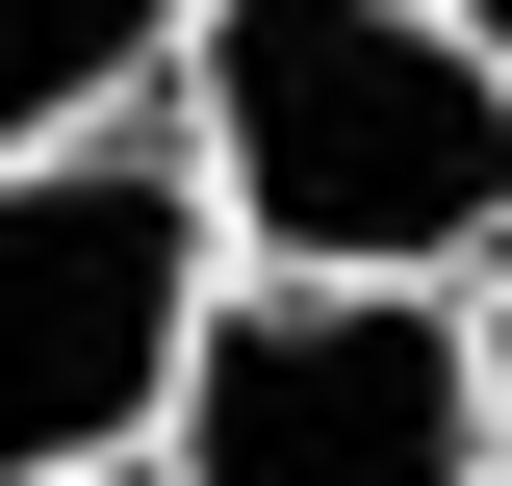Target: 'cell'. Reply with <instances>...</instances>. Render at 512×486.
Listing matches in <instances>:
<instances>
[{
    "label": "cell",
    "mask_w": 512,
    "mask_h": 486,
    "mask_svg": "<svg viewBox=\"0 0 512 486\" xmlns=\"http://www.w3.org/2000/svg\"><path fill=\"white\" fill-rule=\"evenodd\" d=\"M180 486H487V282H359V256H231L154 384Z\"/></svg>",
    "instance_id": "obj_2"
},
{
    "label": "cell",
    "mask_w": 512,
    "mask_h": 486,
    "mask_svg": "<svg viewBox=\"0 0 512 486\" xmlns=\"http://www.w3.org/2000/svg\"><path fill=\"white\" fill-rule=\"evenodd\" d=\"M180 154L231 205V256H359V282L512 256V52H461L436 0H205Z\"/></svg>",
    "instance_id": "obj_1"
},
{
    "label": "cell",
    "mask_w": 512,
    "mask_h": 486,
    "mask_svg": "<svg viewBox=\"0 0 512 486\" xmlns=\"http://www.w3.org/2000/svg\"><path fill=\"white\" fill-rule=\"evenodd\" d=\"M205 0H0V154H52V128H128L180 77Z\"/></svg>",
    "instance_id": "obj_4"
},
{
    "label": "cell",
    "mask_w": 512,
    "mask_h": 486,
    "mask_svg": "<svg viewBox=\"0 0 512 486\" xmlns=\"http://www.w3.org/2000/svg\"><path fill=\"white\" fill-rule=\"evenodd\" d=\"M205 282H231L205 154H154V128H52V154H0V486L154 435Z\"/></svg>",
    "instance_id": "obj_3"
},
{
    "label": "cell",
    "mask_w": 512,
    "mask_h": 486,
    "mask_svg": "<svg viewBox=\"0 0 512 486\" xmlns=\"http://www.w3.org/2000/svg\"><path fill=\"white\" fill-rule=\"evenodd\" d=\"M487 486H512V282H487Z\"/></svg>",
    "instance_id": "obj_5"
},
{
    "label": "cell",
    "mask_w": 512,
    "mask_h": 486,
    "mask_svg": "<svg viewBox=\"0 0 512 486\" xmlns=\"http://www.w3.org/2000/svg\"><path fill=\"white\" fill-rule=\"evenodd\" d=\"M436 26H461V52H512V0H436Z\"/></svg>",
    "instance_id": "obj_7"
},
{
    "label": "cell",
    "mask_w": 512,
    "mask_h": 486,
    "mask_svg": "<svg viewBox=\"0 0 512 486\" xmlns=\"http://www.w3.org/2000/svg\"><path fill=\"white\" fill-rule=\"evenodd\" d=\"M52 486H180V461H154V435H103V461H52Z\"/></svg>",
    "instance_id": "obj_6"
}]
</instances>
